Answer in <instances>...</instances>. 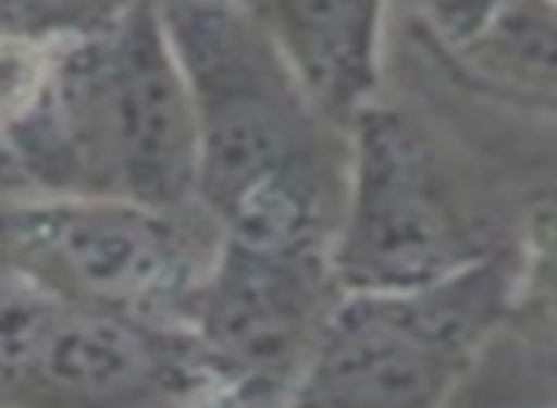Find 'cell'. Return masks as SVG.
I'll list each match as a JSON object with an SVG mask.
<instances>
[{
    "mask_svg": "<svg viewBox=\"0 0 557 408\" xmlns=\"http://www.w3.org/2000/svg\"><path fill=\"white\" fill-rule=\"evenodd\" d=\"M195 123V207L222 237L336 245L351 141L278 58L252 4H164Z\"/></svg>",
    "mask_w": 557,
    "mask_h": 408,
    "instance_id": "cell-1",
    "label": "cell"
},
{
    "mask_svg": "<svg viewBox=\"0 0 557 408\" xmlns=\"http://www.w3.org/2000/svg\"><path fill=\"white\" fill-rule=\"evenodd\" d=\"M0 157L20 191L191 207L195 123L161 9L92 4Z\"/></svg>",
    "mask_w": 557,
    "mask_h": 408,
    "instance_id": "cell-2",
    "label": "cell"
},
{
    "mask_svg": "<svg viewBox=\"0 0 557 408\" xmlns=\"http://www.w3.org/2000/svg\"><path fill=\"white\" fill-rule=\"evenodd\" d=\"M218 240V225L195 202L138 207L0 191V271L164 329H187Z\"/></svg>",
    "mask_w": 557,
    "mask_h": 408,
    "instance_id": "cell-3",
    "label": "cell"
},
{
    "mask_svg": "<svg viewBox=\"0 0 557 408\" xmlns=\"http://www.w3.org/2000/svg\"><path fill=\"white\" fill-rule=\"evenodd\" d=\"M508 294L511 248L412 290L344 294L287 408H455Z\"/></svg>",
    "mask_w": 557,
    "mask_h": 408,
    "instance_id": "cell-4",
    "label": "cell"
},
{
    "mask_svg": "<svg viewBox=\"0 0 557 408\" xmlns=\"http://www.w3.org/2000/svg\"><path fill=\"white\" fill-rule=\"evenodd\" d=\"M348 141V195L333 245L344 294L412 290L511 248L409 111L379 100Z\"/></svg>",
    "mask_w": 557,
    "mask_h": 408,
    "instance_id": "cell-5",
    "label": "cell"
},
{
    "mask_svg": "<svg viewBox=\"0 0 557 408\" xmlns=\"http://www.w3.org/2000/svg\"><path fill=\"white\" fill-rule=\"evenodd\" d=\"M187 332L77 306L0 271V408H207Z\"/></svg>",
    "mask_w": 557,
    "mask_h": 408,
    "instance_id": "cell-6",
    "label": "cell"
},
{
    "mask_svg": "<svg viewBox=\"0 0 557 408\" xmlns=\"http://www.w3.org/2000/svg\"><path fill=\"white\" fill-rule=\"evenodd\" d=\"M344 290L333 245L222 237L187 339L218 408H287Z\"/></svg>",
    "mask_w": 557,
    "mask_h": 408,
    "instance_id": "cell-7",
    "label": "cell"
},
{
    "mask_svg": "<svg viewBox=\"0 0 557 408\" xmlns=\"http://www.w3.org/2000/svg\"><path fill=\"white\" fill-rule=\"evenodd\" d=\"M455 408H557V191L519 214L508 313Z\"/></svg>",
    "mask_w": 557,
    "mask_h": 408,
    "instance_id": "cell-8",
    "label": "cell"
},
{
    "mask_svg": "<svg viewBox=\"0 0 557 408\" xmlns=\"http://www.w3.org/2000/svg\"><path fill=\"white\" fill-rule=\"evenodd\" d=\"M412 16L466 88L557 126V4H440Z\"/></svg>",
    "mask_w": 557,
    "mask_h": 408,
    "instance_id": "cell-9",
    "label": "cell"
},
{
    "mask_svg": "<svg viewBox=\"0 0 557 408\" xmlns=\"http://www.w3.org/2000/svg\"><path fill=\"white\" fill-rule=\"evenodd\" d=\"M252 9L310 108L351 134L382 92L386 9L344 0H271Z\"/></svg>",
    "mask_w": 557,
    "mask_h": 408,
    "instance_id": "cell-10",
    "label": "cell"
},
{
    "mask_svg": "<svg viewBox=\"0 0 557 408\" xmlns=\"http://www.w3.org/2000/svg\"><path fill=\"white\" fill-rule=\"evenodd\" d=\"M0 191H20L16 176H12V169L4 164V157H0Z\"/></svg>",
    "mask_w": 557,
    "mask_h": 408,
    "instance_id": "cell-11",
    "label": "cell"
}]
</instances>
